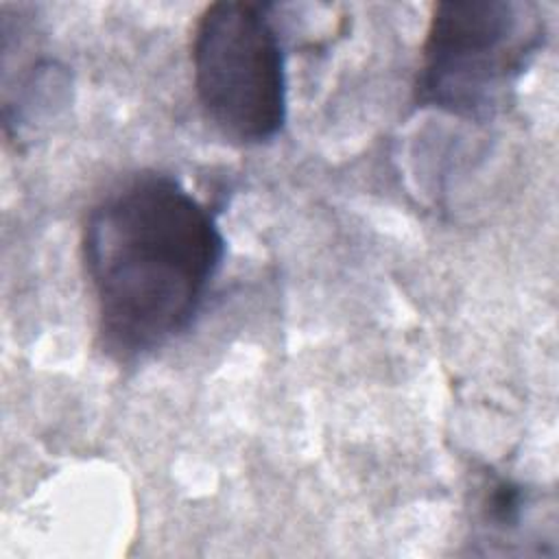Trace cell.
<instances>
[{
    "label": "cell",
    "instance_id": "obj_1",
    "mask_svg": "<svg viewBox=\"0 0 559 559\" xmlns=\"http://www.w3.org/2000/svg\"><path fill=\"white\" fill-rule=\"evenodd\" d=\"M83 262L103 349L131 362L188 332L225 258L212 210L166 173H138L87 214Z\"/></svg>",
    "mask_w": 559,
    "mask_h": 559
},
{
    "label": "cell",
    "instance_id": "obj_2",
    "mask_svg": "<svg viewBox=\"0 0 559 559\" xmlns=\"http://www.w3.org/2000/svg\"><path fill=\"white\" fill-rule=\"evenodd\" d=\"M546 41L537 4L518 0L439 2L421 46L415 98L465 120L504 111Z\"/></svg>",
    "mask_w": 559,
    "mask_h": 559
},
{
    "label": "cell",
    "instance_id": "obj_3",
    "mask_svg": "<svg viewBox=\"0 0 559 559\" xmlns=\"http://www.w3.org/2000/svg\"><path fill=\"white\" fill-rule=\"evenodd\" d=\"M269 4L214 2L194 26L192 70L212 127L242 146L266 144L286 122V63Z\"/></svg>",
    "mask_w": 559,
    "mask_h": 559
},
{
    "label": "cell",
    "instance_id": "obj_4",
    "mask_svg": "<svg viewBox=\"0 0 559 559\" xmlns=\"http://www.w3.org/2000/svg\"><path fill=\"white\" fill-rule=\"evenodd\" d=\"M524 504H526V493L522 485L509 478H496L493 483H489L480 500L483 520L493 528L511 531L520 524Z\"/></svg>",
    "mask_w": 559,
    "mask_h": 559
}]
</instances>
